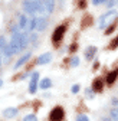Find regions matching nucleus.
<instances>
[{"label": "nucleus", "mask_w": 118, "mask_h": 121, "mask_svg": "<svg viewBox=\"0 0 118 121\" xmlns=\"http://www.w3.org/2000/svg\"><path fill=\"white\" fill-rule=\"evenodd\" d=\"M85 95H86V98H94V89H86L85 91Z\"/></svg>", "instance_id": "nucleus-21"}, {"label": "nucleus", "mask_w": 118, "mask_h": 121, "mask_svg": "<svg viewBox=\"0 0 118 121\" xmlns=\"http://www.w3.org/2000/svg\"><path fill=\"white\" fill-rule=\"evenodd\" d=\"M48 26V22L45 17H36L35 20V30H38V32H42V30H45Z\"/></svg>", "instance_id": "nucleus-8"}, {"label": "nucleus", "mask_w": 118, "mask_h": 121, "mask_svg": "<svg viewBox=\"0 0 118 121\" xmlns=\"http://www.w3.org/2000/svg\"><path fill=\"white\" fill-rule=\"evenodd\" d=\"M55 7V0H42V6L39 9V13L43 14V16H48V14L52 13Z\"/></svg>", "instance_id": "nucleus-4"}, {"label": "nucleus", "mask_w": 118, "mask_h": 121, "mask_svg": "<svg viewBox=\"0 0 118 121\" xmlns=\"http://www.w3.org/2000/svg\"><path fill=\"white\" fill-rule=\"evenodd\" d=\"M117 78H118V69H114V71H111V72L108 73V77H107V84H108V85L114 84Z\"/></svg>", "instance_id": "nucleus-12"}, {"label": "nucleus", "mask_w": 118, "mask_h": 121, "mask_svg": "<svg viewBox=\"0 0 118 121\" xmlns=\"http://www.w3.org/2000/svg\"><path fill=\"white\" fill-rule=\"evenodd\" d=\"M76 49H78V43H72L71 46H69V51H71V52H75Z\"/></svg>", "instance_id": "nucleus-25"}, {"label": "nucleus", "mask_w": 118, "mask_h": 121, "mask_svg": "<svg viewBox=\"0 0 118 121\" xmlns=\"http://www.w3.org/2000/svg\"><path fill=\"white\" fill-rule=\"evenodd\" d=\"M76 121H89V120H88V117H86V115L81 114V115H78V117H76Z\"/></svg>", "instance_id": "nucleus-22"}, {"label": "nucleus", "mask_w": 118, "mask_h": 121, "mask_svg": "<svg viewBox=\"0 0 118 121\" xmlns=\"http://www.w3.org/2000/svg\"><path fill=\"white\" fill-rule=\"evenodd\" d=\"M23 121H38V118H36L35 114H30V115H26V117L23 118Z\"/></svg>", "instance_id": "nucleus-19"}, {"label": "nucleus", "mask_w": 118, "mask_h": 121, "mask_svg": "<svg viewBox=\"0 0 118 121\" xmlns=\"http://www.w3.org/2000/svg\"><path fill=\"white\" fill-rule=\"evenodd\" d=\"M78 6H79L81 9H85V7H86V0H79V2H78Z\"/></svg>", "instance_id": "nucleus-24"}, {"label": "nucleus", "mask_w": 118, "mask_h": 121, "mask_svg": "<svg viewBox=\"0 0 118 121\" xmlns=\"http://www.w3.org/2000/svg\"><path fill=\"white\" fill-rule=\"evenodd\" d=\"M71 60H72V62H71L72 66H78V64H79V59H78V58H72Z\"/></svg>", "instance_id": "nucleus-23"}, {"label": "nucleus", "mask_w": 118, "mask_h": 121, "mask_svg": "<svg viewBox=\"0 0 118 121\" xmlns=\"http://www.w3.org/2000/svg\"><path fill=\"white\" fill-rule=\"evenodd\" d=\"M92 22H94L92 16H89V14H88V16H85V17H84V20H82V23H81V25H82V27H86V26H89Z\"/></svg>", "instance_id": "nucleus-16"}, {"label": "nucleus", "mask_w": 118, "mask_h": 121, "mask_svg": "<svg viewBox=\"0 0 118 121\" xmlns=\"http://www.w3.org/2000/svg\"><path fill=\"white\" fill-rule=\"evenodd\" d=\"M92 89L95 91V92H101L102 89H104V81H102L101 78H97L92 84Z\"/></svg>", "instance_id": "nucleus-10"}, {"label": "nucleus", "mask_w": 118, "mask_h": 121, "mask_svg": "<svg viewBox=\"0 0 118 121\" xmlns=\"http://www.w3.org/2000/svg\"><path fill=\"white\" fill-rule=\"evenodd\" d=\"M110 114H111V118L114 121H118V108H112Z\"/></svg>", "instance_id": "nucleus-18"}, {"label": "nucleus", "mask_w": 118, "mask_h": 121, "mask_svg": "<svg viewBox=\"0 0 118 121\" xmlns=\"http://www.w3.org/2000/svg\"><path fill=\"white\" fill-rule=\"evenodd\" d=\"M105 0H92V3L94 4H101V3H104Z\"/></svg>", "instance_id": "nucleus-28"}, {"label": "nucleus", "mask_w": 118, "mask_h": 121, "mask_svg": "<svg viewBox=\"0 0 118 121\" xmlns=\"http://www.w3.org/2000/svg\"><path fill=\"white\" fill-rule=\"evenodd\" d=\"M40 6H42V0H25L23 2V10L29 14L39 13Z\"/></svg>", "instance_id": "nucleus-2"}, {"label": "nucleus", "mask_w": 118, "mask_h": 121, "mask_svg": "<svg viewBox=\"0 0 118 121\" xmlns=\"http://www.w3.org/2000/svg\"><path fill=\"white\" fill-rule=\"evenodd\" d=\"M65 30H66V27H65V26H58V27L55 29L53 36H52V39H53V42H55V43H56V42H59V40L63 38Z\"/></svg>", "instance_id": "nucleus-7"}, {"label": "nucleus", "mask_w": 118, "mask_h": 121, "mask_svg": "<svg viewBox=\"0 0 118 121\" xmlns=\"http://www.w3.org/2000/svg\"><path fill=\"white\" fill-rule=\"evenodd\" d=\"M117 46H118V36H117L115 39H112V40H111V43L108 45V49H110V51H114Z\"/></svg>", "instance_id": "nucleus-17"}, {"label": "nucleus", "mask_w": 118, "mask_h": 121, "mask_svg": "<svg viewBox=\"0 0 118 121\" xmlns=\"http://www.w3.org/2000/svg\"><path fill=\"white\" fill-rule=\"evenodd\" d=\"M115 17H117V12L115 10H110L107 14H104V16H101L99 17V29H104L108 23H114V20H115Z\"/></svg>", "instance_id": "nucleus-3"}, {"label": "nucleus", "mask_w": 118, "mask_h": 121, "mask_svg": "<svg viewBox=\"0 0 118 121\" xmlns=\"http://www.w3.org/2000/svg\"><path fill=\"white\" fill-rule=\"evenodd\" d=\"M115 27H117V26H115V23H111V25H110V27L105 30V35H111V33L114 32V29H115Z\"/></svg>", "instance_id": "nucleus-20"}, {"label": "nucleus", "mask_w": 118, "mask_h": 121, "mask_svg": "<svg viewBox=\"0 0 118 121\" xmlns=\"http://www.w3.org/2000/svg\"><path fill=\"white\" fill-rule=\"evenodd\" d=\"M2 85H3V81H2V79H0V86H2Z\"/></svg>", "instance_id": "nucleus-32"}, {"label": "nucleus", "mask_w": 118, "mask_h": 121, "mask_svg": "<svg viewBox=\"0 0 118 121\" xmlns=\"http://www.w3.org/2000/svg\"><path fill=\"white\" fill-rule=\"evenodd\" d=\"M78 91H79V85H73V86H72V92H73V94H76Z\"/></svg>", "instance_id": "nucleus-27"}, {"label": "nucleus", "mask_w": 118, "mask_h": 121, "mask_svg": "<svg viewBox=\"0 0 118 121\" xmlns=\"http://www.w3.org/2000/svg\"><path fill=\"white\" fill-rule=\"evenodd\" d=\"M16 114H17V108H6V110L3 111V115H4L6 118H13Z\"/></svg>", "instance_id": "nucleus-14"}, {"label": "nucleus", "mask_w": 118, "mask_h": 121, "mask_svg": "<svg viewBox=\"0 0 118 121\" xmlns=\"http://www.w3.org/2000/svg\"><path fill=\"white\" fill-rule=\"evenodd\" d=\"M63 120V110L61 107H56L49 114V121H62Z\"/></svg>", "instance_id": "nucleus-5"}, {"label": "nucleus", "mask_w": 118, "mask_h": 121, "mask_svg": "<svg viewBox=\"0 0 118 121\" xmlns=\"http://www.w3.org/2000/svg\"><path fill=\"white\" fill-rule=\"evenodd\" d=\"M38 84H39V72H33V73H32L30 84H29V92H30V94H35V92H36Z\"/></svg>", "instance_id": "nucleus-6"}, {"label": "nucleus", "mask_w": 118, "mask_h": 121, "mask_svg": "<svg viewBox=\"0 0 118 121\" xmlns=\"http://www.w3.org/2000/svg\"><path fill=\"white\" fill-rule=\"evenodd\" d=\"M104 121H114V120H112V118H111V117H110V118H105V120H104Z\"/></svg>", "instance_id": "nucleus-31"}, {"label": "nucleus", "mask_w": 118, "mask_h": 121, "mask_svg": "<svg viewBox=\"0 0 118 121\" xmlns=\"http://www.w3.org/2000/svg\"><path fill=\"white\" fill-rule=\"evenodd\" d=\"M118 3V0H108V3H107V6L108 7H112L114 4H117Z\"/></svg>", "instance_id": "nucleus-26"}, {"label": "nucleus", "mask_w": 118, "mask_h": 121, "mask_svg": "<svg viewBox=\"0 0 118 121\" xmlns=\"http://www.w3.org/2000/svg\"><path fill=\"white\" fill-rule=\"evenodd\" d=\"M39 86H40L42 89H46V88H51V86H52V81H51L49 78H45V79H42V82L39 84Z\"/></svg>", "instance_id": "nucleus-15"}, {"label": "nucleus", "mask_w": 118, "mask_h": 121, "mask_svg": "<svg viewBox=\"0 0 118 121\" xmlns=\"http://www.w3.org/2000/svg\"><path fill=\"white\" fill-rule=\"evenodd\" d=\"M39 105H40V102H39V101L33 102V108H35V110H38V108H39Z\"/></svg>", "instance_id": "nucleus-29"}, {"label": "nucleus", "mask_w": 118, "mask_h": 121, "mask_svg": "<svg viewBox=\"0 0 118 121\" xmlns=\"http://www.w3.org/2000/svg\"><path fill=\"white\" fill-rule=\"evenodd\" d=\"M95 53H97V48H95V46L86 48V51H85V58H86V60H92V58L95 56Z\"/></svg>", "instance_id": "nucleus-11"}, {"label": "nucleus", "mask_w": 118, "mask_h": 121, "mask_svg": "<svg viewBox=\"0 0 118 121\" xmlns=\"http://www.w3.org/2000/svg\"><path fill=\"white\" fill-rule=\"evenodd\" d=\"M51 59H52V55L51 53H43L42 56H39L36 59V62H38V65H45V64H49L51 62Z\"/></svg>", "instance_id": "nucleus-9"}, {"label": "nucleus", "mask_w": 118, "mask_h": 121, "mask_svg": "<svg viewBox=\"0 0 118 121\" xmlns=\"http://www.w3.org/2000/svg\"><path fill=\"white\" fill-rule=\"evenodd\" d=\"M112 105H114V107H115V105L118 107V99L117 98H112Z\"/></svg>", "instance_id": "nucleus-30"}, {"label": "nucleus", "mask_w": 118, "mask_h": 121, "mask_svg": "<svg viewBox=\"0 0 118 121\" xmlns=\"http://www.w3.org/2000/svg\"><path fill=\"white\" fill-rule=\"evenodd\" d=\"M29 40H30V38H29V35H27L26 32H16V33H13L12 40H10V43H9L10 53H12V55L19 53L23 48L27 46Z\"/></svg>", "instance_id": "nucleus-1"}, {"label": "nucleus", "mask_w": 118, "mask_h": 121, "mask_svg": "<svg viewBox=\"0 0 118 121\" xmlns=\"http://www.w3.org/2000/svg\"><path fill=\"white\" fill-rule=\"evenodd\" d=\"M29 58H30V52L25 53V55H23V56H22V58H20V59L17 60V62H16V65H14V68H16V69H17V68H20V66H22L23 64H26V60H27Z\"/></svg>", "instance_id": "nucleus-13"}]
</instances>
